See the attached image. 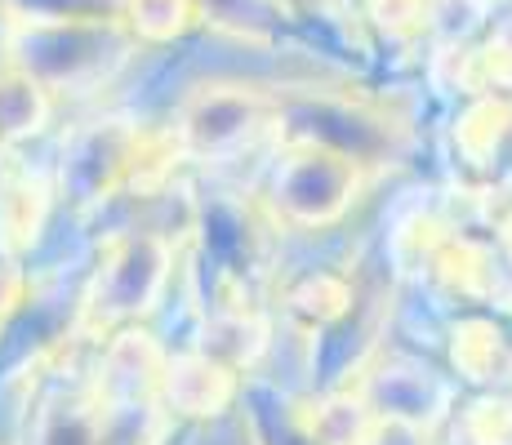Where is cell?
I'll return each mask as SVG.
<instances>
[]
</instances>
